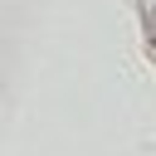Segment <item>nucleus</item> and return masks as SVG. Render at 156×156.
Returning a JSON list of instances; mask_svg holds the SVG:
<instances>
[{
  "label": "nucleus",
  "mask_w": 156,
  "mask_h": 156,
  "mask_svg": "<svg viewBox=\"0 0 156 156\" xmlns=\"http://www.w3.org/2000/svg\"><path fill=\"white\" fill-rule=\"evenodd\" d=\"M141 20H146V34H151V49H156V0H141Z\"/></svg>",
  "instance_id": "obj_1"
}]
</instances>
